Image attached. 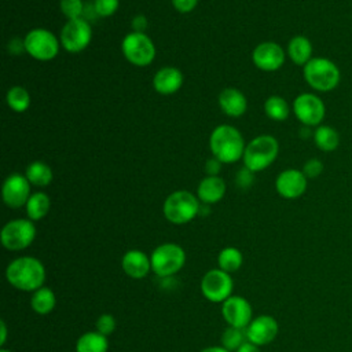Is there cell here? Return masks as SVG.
I'll list each match as a JSON object with an SVG mask.
<instances>
[{
  "mask_svg": "<svg viewBox=\"0 0 352 352\" xmlns=\"http://www.w3.org/2000/svg\"><path fill=\"white\" fill-rule=\"evenodd\" d=\"M6 278L8 283L18 290L36 292L44 286L45 268L38 258L23 256L12 260L8 264Z\"/></svg>",
  "mask_w": 352,
  "mask_h": 352,
  "instance_id": "obj_1",
  "label": "cell"
},
{
  "mask_svg": "<svg viewBox=\"0 0 352 352\" xmlns=\"http://www.w3.org/2000/svg\"><path fill=\"white\" fill-rule=\"evenodd\" d=\"M209 147L213 157L221 164H232L243 157L246 146L241 132L236 128L223 124L212 131Z\"/></svg>",
  "mask_w": 352,
  "mask_h": 352,
  "instance_id": "obj_2",
  "label": "cell"
},
{
  "mask_svg": "<svg viewBox=\"0 0 352 352\" xmlns=\"http://www.w3.org/2000/svg\"><path fill=\"white\" fill-rule=\"evenodd\" d=\"M302 76L305 82L318 92H329L337 88L341 80L338 66L329 58L314 56L304 67Z\"/></svg>",
  "mask_w": 352,
  "mask_h": 352,
  "instance_id": "obj_3",
  "label": "cell"
},
{
  "mask_svg": "<svg viewBox=\"0 0 352 352\" xmlns=\"http://www.w3.org/2000/svg\"><path fill=\"white\" fill-rule=\"evenodd\" d=\"M279 143L272 135H258L250 140L243 153V165L253 173L268 168L278 157Z\"/></svg>",
  "mask_w": 352,
  "mask_h": 352,
  "instance_id": "obj_4",
  "label": "cell"
},
{
  "mask_svg": "<svg viewBox=\"0 0 352 352\" xmlns=\"http://www.w3.org/2000/svg\"><path fill=\"white\" fill-rule=\"evenodd\" d=\"M201 210L199 199L192 192L177 190L168 195L162 212L165 219L172 224H186L191 221Z\"/></svg>",
  "mask_w": 352,
  "mask_h": 352,
  "instance_id": "obj_5",
  "label": "cell"
},
{
  "mask_svg": "<svg viewBox=\"0 0 352 352\" xmlns=\"http://www.w3.org/2000/svg\"><path fill=\"white\" fill-rule=\"evenodd\" d=\"M150 261L151 271L161 278H166L183 268L186 263V252L176 243H162L153 250Z\"/></svg>",
  "mask_w": 352,
  "mask_h": 352,
  "instance_id": "obj_6",
  "label": "cell"
},
{
  "mask_svg": "<svg viewBox=\"0 0 352 352\" xmlns=\"http://www.w3.org/2000/svg\"><path fill=\"white\" fill-rule=\"evenodd\" d=\"M125 59L135 66H147L155 58V47L146 33L131 32L121 43Z\"/></svg>",
  "mask_w": 352,
  "mask_h": 352,
  "instance_id": "obj_7",
  "label": "cell"
},
{
  "mask_svg": "<svg viewBox=\"0 0 352 352\" xmlns=\"http://www.w3.org/2000/svg\"><path fill=\"white\" fill-rule=\"evenodd\" d=\"M36 238V227L30 219H15L8 221L0 234L1 245L7 250H23Z\"/></svg>",
  "mask_w": 352,
  "mask_h": 352,
  "instance_id": "obj_8",
  "label": "cell"
},
{
  "mask_svg": "<svg viewBox=\"0 0 352 352\" xmlns=\"http://www.w3.org/2000/svg\"><path fill=\"white\" fill-rule=\"evenodd\" d=\"M25 51L37 60H51L59 52L60 41L47 29L37 28L28 32L23 38Z\"/></svg>",
  "mask_w": 352,
  "mask_h": 352,
  "instance_id": "obj_9",
  "label": "cell"
},
{
  "mask_svg": "<svg viewBox=\"0 0 352 352\" xmlns=\"http://www.w3.org/2000/svg\"><path fill=\"white\" fill-rule=\"evenodd\" d=\"M296 118L304 126H319L326 116L324 102L315 94L302 92L297 95L292 104Z\"/></svg>",
  "mask_w": 352,
  "mask_h": 352,
  "instance_id": "obj_10",
  "label": "cell"
},
{
  "mask_svg": "<svg viewBox=\"0 0 352 352\" xmlns=\"http://www.w3.org/2000/svg\"><path fill=\"white\" fill-rule=\"evenodd\" d=\"M92 38V29L84 18L69 19L60 30V45L72 54L85 50Z\"/></svg>",
  "mask_w": 352,
  "mask_h": 352,
  "instance_id": "obj_11",
  "label": "cell"
},
{
  "mask_svg": "<svg viewBox=\"0 0 352 352\" xmlns=\"http://www.w3.org/2000/svg\"><path fill=\"white\" fill-rule=\"evenodd\" d=\"M234 280L230 274L220 268L208 271L201 280V292L204 297L212 302H224L231 297Z\"/></svg>",
  "mask_w": 352,
  "mask_h": 352,
  "instance_id": "obj_12",
  "label": "cell"
},
{
  "mask_svg": "<svg viewBox=\"0 0 352 352\" xmlns=\"http://www.w3.org/2000/svg\"><path fill=\"white\" fill-rule=\"evenodd\" d=\"M30 183L26 179V176L21 173H12L4 180L1 197L8 208L18 209L26 206V202L30 198Z\"/></svg>",
  "mask_w": 352,
  "mask_h": 352,
  "instance_id": "obj_13",
  "label": "cell"
},
{
  "mask_svg": "<svg viewBox=\"0 0 352 352\" xmlns=\"http://www.w3.org/2000/svg\"><path fill=\"white\" fill-rule=\"evenodd\" d=\"M285 50L274 41L260 43L252 54L254 66L263 72H275L280 69L285 63Z\"/></svg>",
  "mask_w": 352,
  "mask_h": 352,
  "instance_id": "obj_14",
  "label": "cell"
},
{
  "mask_svg": "<svg viewBox=\"0 0 352 352\" xmlns=\"http://www.w3.org/2000/svg\"><path fill=\"white\" fill-rule=\"evenodd\" d=\"M308 186V179L302 173V170L289 168L282 170L276 180H275V188L276 192L285 198V199H296L300 198Z\"/></svg>",
  "mask_w": 352,
  "mask_h": 352,
  "instance_id": "obj_15",
  "label": "cell"
},
{
  "mask_svg": "<svg viewBox=\"0 0 352 352\" xmlns=\"http://www.w3.org/2000/svg\"><path fill=\"white\" fill-rule=\"evenodd\" d=\"M221 314L228 326L246 329L252 322V305L241 296L228 297L221 305Z\"/></svg>",
  "mask_w": 352,
  "mask_h": 352,
  "instance_id": "obj_16",
  "label": "cell"
},
{
  "mask_svg": "<svg viewBox=\"0 0 352 352\" xmlns=\"http://www.w3.org/2000/svg\"><path fill=\"white\" fill-rule=\"evenodd\" d=\"M279 324L276 319L271 315H260L249 323L246 327L248 341L261 346L272 342L278 336Z\"/></svg>",
  "mask_w": 352,
  "mask_h": 352,
  "instance_id": "obj_17",
  "label": "cell"
},
{
  "mask_svg": "<svg viewBox=\"0 0 352 352\" xmlns=\"http://www.w3.org/2000/svg\"><path fill=\"white\" fill-rule=\"evenodd\" d=\"M121 267L129 278L142 279L147 276V274L151 271V261L144 252L131 249L122 256Z\"/></svg>",
  "mask_w": 352,
  "mask_h": 352,
  "instance_id": "obj_18",
  "label": "cell"
},
{
  "mask_svg": "<svg viewBox=\"0 0 352 352\" xmlns=\"http://www.w3.org/2000/svg\"><path fill=\"white\" fill-rule=\"evenodd\" d=\"M183 84V74L179 69L166 66L161 67L153 78L154 89L161 95H172L180 89Z\"/></svg>",
  "mask_w": 352,
  "mask_h": 352,
  "instance_id": "obj_19",
  "label": "cell"
},
{
  "mask_svg": "<svg viewBox=\"0 0 352 352\" xmlns=\"http://www.w3.org/2000/svg\"><path fill=\"white\" fill-rule=\"evenodd\" d=\"M219 106L228 117H241L248 107L246 96L236 88H226L219 95Z\"/></svg>",
  "mask_w": 352,
  "mask_h": 352,
  "instance_id": "obj_20",
  "label": "cell"
},
{
  "mask_svg": "<svg viewBox=\"0 0 352 352\" xmlns=\"http://www.w3.org/2000/svg\"><path fill=\"white\" fill-rule=\"evenodd\" d=\"M226 194V183L220 176L204 177L197 188V197L205 205L219 202Z\"/></svg>",
  "mask_w": 352,
  "mask_h": 352,
  "instance_id": "obj_21",
  "label": "cell"
},
{
  "mask_svg": "<svg viewBox=\"0 0 352 352\" xmlns=\"http://www.w3.org/2000/svg\"><path fill=\"white\" fill-rule=\"evenodd\" d=\"M286 52L294 65L302 66V67L314 58L312 56V52H314L312 43L308 37H305L302 34H297L290 38Z\"/></svg>",
  "mask_w": 352,
  "mask_h": 352,
  "instance_id": "obj_22",
  "label": "cell"
},
{
  "mask_svg": "<svg viewBox=\"0 0 352 352\" xmlns=\"http://www.w3.org/2000/svg\"><path fill=\"white\" fill-rule=\"evenodd\" d=\"M314 142L320 151L331 153L340 146V133L330 125L320 124L312 132Z\"/></svg>",
  "mask_w": 352,
  "mask_h": 352,
  "instance_id": "obj_23",
  "label": "cell"
},
{
  "mask_svg": "<svg viewBox=\"0 0 352 352\" xmlns=\"http://www.w3.org/2000/svg\"><path fill=\"white\" fill-rule=\"evenodd\" d=\"M55 305H56V297L50 287L43 286L36 292H33L30 297V307L38 315H47L52 312Z\"/></svg>",
  "mask_w": 352,
  "mask_h": 352,
  "instance_id": "obj_24",
  "label": "cell"
},
{
  "mask_svg": "<svg viewBox=\"0 0 352 352\" xmlns=\"http://www.w3.org/2000/svg\"><path fill=\"white\" fill-rule=\"evenodd\" d=\"M107 337L98 331L84 333L76 342V352H107Z\"/></svg>",
  "mask_w": 352,
  "mask_h": 352,
  "instance_id": "obj_25",
  "label": "cell"
},
{
  "mask_svg": "<svg viewBox=\"0 0 352 352\" xmlns=\"http://www.w3.org/2000/svg\"><path fill=\"white\" fill-rule=\"evenodd\" d=\"M25 176L30 184L38 186V187L48 186L54 179L52 169L41 161H34V162L29 164L26 168Z\"/></svg>",
  "mask_w": 352,
  "mask_h": 352,
  "instance_id": "obj_26",
  "label": "cell"
},
{
  "mask_svg": "<svg viewBox=\"0 0 352 352\" xmlns=\"http://www.w3.org/2000/svg\"><path fill=\"white\" fill-rule=\"evenodd\" d=\"M51 206V201L44 192H33L26 202V214L32 221L41 220L47 216Z\"/></svg>",
  "mask_w": 352,
  "mask_h": 352,
  "instance_id": "obj_27",
  "label": "cell"
},
{
  "mask_svg": "<svg viewBox=\"0 0 352 352\" xmlns=\"http://www.w3.org/2000/svg\"><path fill=\"white\" fill-rule=\"evenodd\" d=\"M264 111L274 121H285L290 114V106L282 96L272 95L264 102Z\"/></svg>",
  "mask_w": 352,
  "mask_h": 352,
  "instance_id": "obj_28",
  "label": "cell"
},
{
  "mask_svg": "<svg viewBox=\"0 0 352 352\" xmlns=\"http://www.w3.org/2000/svg\"><path fill=\"white\" fill-rule=\"evenodd\" d=\"M242 261H243V257H242L241 250L236 248H232V246L224 248L217 256L219 268L227 274L238 271L242 265Z\"/></svg>",
  "mask_w": 352,
  "mask_h": 352,
  "instance_id": "obj_29",
  "label": "cell"
},
{
  "mask_svg": "<svg viewBox=\"0 0 352 352\" xmlns=\"http://www.w3.org/2000/svg\"><path fill=\"white\" fill-rule=\"evenodd\" d=\"M7 104L10 109H12L16 113H23L30 106V95L23 87H12L8 89L6 96Z\"/></svg>",
  "mask_w": 352,
  "mask_h": 352,
  "instance_id": "obj_30",
  "label": "cell"
},
{
  "mask_svg": "<svg viewBox=\"0 0 352 352\" xmlns=\"http://www.w3.org/2000/svg\"><path fill=\"white\" fill-rule=\"evenodd\" d=\"M248 341L246 329L228 326L221 334V346L228 351H236L242 344Z\"/></svg>",
  "mask_w": 352,
  "mask_h": 352,
  "instance_id": "obj_31",
  "label": "cell"
},
{
  "mask_svg": "<svg viewBox=\"0 0 352 352\" xmlns=\"http://www.w3.org/2000/svg\"><path fill=\"white\" fill-rule=\"evenodd\" d=\"M59 7L62 14L67 18V21L82 18V14H84L82 0H60Z\"/></svg>",
  "mask_w": 352,
  "mask_h": 352,
  "instance_id": "obj_32",
  "label": "cell"
},
{
  "mask_svg": "<svg viewBox=\"0 0 352 352\" xmlns=\"http://www.w3.org/2000/svg\"><path fill=\"white\" fill-rule=\"evenodd\" d=\"M120 6V0H94V11L102 18L111 16Z\"/></svg>",
  "mask_w": 352,
  "mask_h": 352,
  "instance_id": "obj_33",
  "label": "cell"
},
{
  "mask_svg": "<svg viewBox=\"0 0 352 352\" xmlns=\"http://www.w3.org/2000/svg\"><path fill=\"white\" fill-rule=\"evenodd\" d=\"M95 330L103 336H110L116 330V319L110 314L100 315L95 322Z\"/></svg>",
  "mask_w": 352,
  "mask_h": 352,
  "instance_id": "obj_34",
  "label": "cell"
},
{
  "mask_svg": "<svg viewBox=\"0 0 352 352\" xmlns=\"http://www.w3.org/2000/svg\"><path fill=\"white\" fill-rule=\"evenodd\" d=\"M324 169L323 162L319 158H309L302 165V173L307 176V179H315L322 175Z\"/></svg>",
  "mask_w": 352,
  "mask_h": 352,
  "instance_id": "obj_35",
  "label": "cell"
},
{
  "mask_svg": "<svg viewBox=\"0 0 352 352\" xmlns=\"http://www.w3.org/2000/svg\"><path fill=\"white\" fill-rule=\"evenodd\" d=\"M253 180H254V173L245 166L242 169H239V172L236 173V177H235L236 186L241 188L250 187L253 184Z\"/></svg>",
  "mask_w": 352,
  "mask_h": 352,
  "instance_id": "obj_36",
  "label": "cell"
},
{
  "mask_svg": "<svg viewBox=\"0 0 352 352\" xmlns=\"http://www.w3.org/2000/svg\"><path fill=\"white\" fill-rule=\"evenodd\" d=\"M170 1L173 8L182 14H187L192 11L198 3V0H170Z\"/></svg>",
  "mask_w": 352,
  "mask_h": 352,
  "instance_id": "obj_37",
  "label": "cell"
},
{
  "mask_svg": "<svg viewBox=\"0 0 352 352\" xmlns=\"http://www.w3.org/2000/svg\"><path fill=\"white\" fill-rule=\"evenodd\" d=\"M220 169H221V162L217 158L212 157V158L206 160V162H205V172H206L208 176H217Z\"/></svg>",
  "mask_w": 352,
  "mask_h": 352,
  "instance_id": "obj_38",
  "label": "cell"
},
{
  "mask_svg": "<svg viewBox=\"0 0 352 352\" xmlns=\"http://www.w3.org/2000/svg\"><path fill=\"white\" fill-rule=\"evenodd\" d=\"M148 22H147V18L144 15H136L133 19H132V28H133V32H140V33H144L146 28H147Z\"/></svg>",
  "mask_w": 352,
  "mask_h": 352,
  "instance_id": "obj_39",
  "label": "cell"
},
{
  "mask_svg": "<svg viewBox=\"0 0 352 352\" xmlns=\"http://www.w3.org/2000/svg\"><path fill=\"white\" fill-rule=\"evenodd\" d=\"M8 50L11 54H21L25 51V43L23 40L15 37V38H11V41L8 43Z\"/></svg>",
  "mask_w": 352,
  "mask_h": 352,
  "instance_id": "obj_40",
  "label": "cell"
},
{
  "mask_svg": "<svg viewBox=\"0 0 352 352\" xmlns=\"http://www.w3.org/2000/svg\"><path fill=\"white\" fill-rule=\"evenodd\" d=\"M235 352H260V349H258V345H256V344H253L250 341H246Z\"/></svg>",
  "mask_w": 352,
  "mask_h": 352,
  "instance_id": "obj_41",
  "label": "cell"
},
{
  "mask_svg": "<svg viewBox=\"0 0 352 352\" xmlns=\"http://www.w3.org/2000/svg\"><path fill=\"white\" fill-rule=\"evenodd\" d=\"M0 331H1V338H0V345L3 346L7 341V326H6V322L1 320L0 322Z\"/></svg>",
  "mask_w": 352,
  "mask_h": 352,
  "instance_id": "obj_42",
  "label": "cell"
},
{
  "mask_svg": "<svg viewBox=\"0 0 352 352\" xmlns=\"http://www.w3.org/2000/svg\"><path fill=\"white\" fill-rule=\"evenodd\" d=\"M201 352H231L223 346H208V348H204Z\"/></svg>",
  "mask_w": 352,
  "mask_h": 352,
  "instance_id": "obj_43",
  "label": "cell"
},
{
  "mask_svg": "<svg viewBox=\"0 0 352 352\" xmlns=\"http://www.w3.org/2000/svg\"><path fill=\"white\" fill-rule=\"evenodd\" d=\"M0 352H11V351H8V349H4V348H1V351Z\"/></svg>",
  "mask_w": 352,
  "mask_h": 352,
  "instance_id": "obj_44",
  "label": "cell"
}]
</instances>
